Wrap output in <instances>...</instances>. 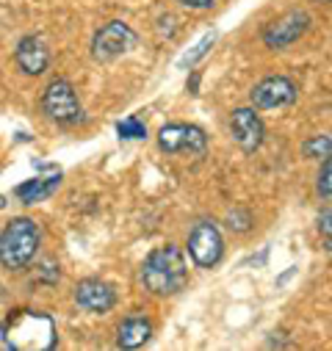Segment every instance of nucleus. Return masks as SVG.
<instances>
[{"label":"nucleus","mask_w":332,"mask_h":351,"mask_svg":"<svg viewBox=\"0 0 332 351\" xmlns=\"http://www.w3.org/2000/svg\"><path fill=\"white\" fill-rule=\"evenodd\" d=\"M296 100H299V89L285 75H269V77L258 80L252 86V92H249V106L255 111L285 108V106H294Z\"/></svg>","instance_id":"8"},{"label":"nucleus","mask_w":332,"mask_h":351,"mask_svg":"<svg viewBox=\"0 0 332 351\" xmlns=\"http://www.w3.org/2000/svg\"><path fill=\"white\" fill-rule=\"evenodd\" d=\"M186 246H189V257L197 269H216L224 257V238L213 219L194 221Z\"/></svg>","instance_id":"6"},{"label":"nucleus","mask_w":332,"mask_h":351,"mask_svg":"<svg viewBox=\"0 0 332 351\" xmlns=\"http://www.w3.org/2000/svg\"><path fill=\"white\" fill-rule=\"evenodd\" d=\"M213 42H216V31L205 34V36H202V39L194 45V50H191L189 56H183V58H180V66H194V64H197V61H200V58H202V56H205V53L213 47Z\"/></svg>","instance_id":"19"},{"label":"nucleus","mask_w":332,"mask_h":351,"mask_svg":"<svg viewBox=\"0 0 332 351\" xmlns=\"http://www.w3.org/2000/svg\"><path fill=\"white\" fill-rule=\"evenodd\" d=\"M136 45H139V34L128 23L111 20V23H106V25H100L95 31L89 50H92V58L97 64H111V61L133 53Z\"/></svg>","instance_id":"5"},{"label":"nucleus","mask_w":332,"mask_h":351,"mask_svg":"<svg viewBox=\"0 0 332 351\" xmlns=\"http://www.w3.org/2000/svg\"><path fill=\"white\" fill-rule=\"evenodd\" d=\"M58 186H61V171H53L50 178H34V180H25L23 186L14 189V197H17L23 205H36V202L53 197Z\"/></svg>","instance_id":"14"},{"label":"nucleus","mask_w":332,"mask_h":351,"mask_svg":"<svg viewBox=\"0 0 332 351\" xmlns=\"http://www.w3.org/2000/svg\"><path fill=\"white\" fill-rule=\"evenodd\" d=\"M42 114L61 125V128H75L80 125L83 119V106L78 100V92H75V86L67 80V77H53L47 86H45V92H42Z\"/></svg>","instance_id":"4"},{"label":"nucleus","mask_w":332,"mask_h":351,"mask_svg":"<svg viewBox=\"0 0 332 351\" xmlns=\"http://www.w3.org/2000/svg\"><path fill=\"white\" fill-rule=\"evenodd\" d=\"M180 6H186V9H211L216 0H178Z\"/></svg>","instance_id":"21"},{"label":"nucleus","mask_w":332,"mask_h":351,"mask_svg":"<svg viewBox=\"0 0 332 351\" xmlns=\"http://www.w3.org/2000/svg\"><path fill=\"white\" fill-rule=\"evenodd\" d=\"M316 191L324 199H332V155L321 158V169L316 174Z\"/></svg>","instance_id":"16"},{"label":"nucleus","mask_w":332,"mask_h":351,"mask_svg":"<svg viewBox=\"0 0 332 351\" xmlns=\"http://www.w3.org/2000/svg\"><path fill=\"white\" fill-rule=\"evenodd\" d=\"M141 285L152 296H175L189 285V263L180 246L175 243H163L155 246L144 263H141Z\"/></svg>","instance_id":"1"},{"label":"nucleus","mask_w":332,"mask_h":351,"mask_svg":"<svg viewBox=\"0 0 332 351\" xmlns=\"http://www.w3.org/2000/svg\"><path fill=\"white\" fill-rule=\"evenodd\" d=\"M72 299L80 310L86 313H95V315H106L117 307V291L106 282V280H97V277H86L80 280L72 291Z\"/></svg>","instance_id":"10"},{"label":"nucleus","mask_w":332,"mask_h":351,"mask_svg":"<svg viewBox=\"0 0 332 351\" xmlns=\"http://www.w3.org/2000/svg\"><path fill=\"white\" fill-rule=\"evenodd\" d=\"M39 246H42V227L28 216L12 219L0 232V266L14 274L25 271L39 254Z\"/></svg>","instance_id":"3"},{"label":"nucleus","mask_w":332,"mask_h":351,"mask_svg":"<svg viewBox=\"0 0 332 351\" xmlns=\"http://www.w3.org/2000/svg\"><path fill=\"white\" fill-rule=\"evenodd\" d=\"M316 227H318V232L327 238V235H332V202L327 205V208H321V213H318V219H316Z\"/></svg>","instance_id":"20"},{"label":"nucleus","mask_w":332,"mask_h":351,"mask_svg":"<svg viewBox=\"0 0 332 351\" xmlns=\"http://www.w3.org/2000/svg\"><path fill=\"white\" fill-rule=\"evenodd\" d=\"M14 64H17V69L23 75L39 77V75H45L50 69V50H47V45L39 36L28 34L14 47Z\"/></svg>","instance_id":"12"},{"label":"nucleus","mask_w":332,"mask_h":351,"mask_svg":"<svg viewBox=\"0 0 332 351\" xmlns=\"http://www.w3.org/2000/svg\"><path fill=\"white\" fill-rule=\"evenodd\" d=\"M224 224H227V230H233V232H246L255 221H252V213H249L246 208H233V210H227Z\"/></svg>","instance_id":"17"},{"label":"nucleus","mask_w":332,"mask_h":351,"mask_svg":"<svg viewBox=\"0 0 332 351\" xmlns=\"http://www.w3.org/2000/svg\"><path fill=\"white\" fill-rule=\"evenodd\" d=\"M6 208V197H0V210H3Z\"/></svg>","instance_id":"23"},{"label":"nucleus","mask_w":332,"mask_h":351,"mask_svg":"<svg viewBox=\"0 0 332 351\" xmlns=\"http://www.w3.org/2000/svg\"><path fill=\"white\" fill-rule=\"evenodd\" d=\"M230 136L244 152H258L266 141V125L252 106H241L230 114Z\"/></svg>","instance_id":"9"},{"label":"nucleus","mask_w":332,"mask_h":351,"mask_svg":"<svg viewBox=\"0 0 332 351\" xmlns=\"http://www.w3.org/2000/svg\"><path fill=\"white\" fill-rule=\"evenodd\" d=\"M158 147L166 155H202L208 149V133L191 122H169L158 130Z\"/></svg>","instance_id":"7"},{"label":"nucleus","mask_w":332,"mask_h":351,"mask_svg":"<svg viewBox=\"0 0 332 351\" xmlns=\"http://www.w3.org/2000/svg\"><path fill=\"white\" fill-rule=\"evenodd\" d=\"M0 337L6 348L20 351H45L58 343L56 321L39 310H17L14 315H9L0 329Z\"/></svg>","instance_id":"2"},{"label":"nucleus","mask_w":332,"mask_h":351,"mask_svg":"<svg viewBox=\"0 0 332 351\" xmlns=\"http://www.w3.org/2000/svg\"><path fill=\"white\" fill-rule=\"evenodd\" d=\"M324 249H327V252H332V235H327V238H324Z\"/></svg>","instance_id":"22"},{"label":"nucleus","mask_w":332,"mask_h":351,"mask_svg":"<svg viewBox=\"0 0 332 351\" xmlns=\"http://www.w3.org/2000/svg\"><path fill=\"white\" fill-rule=\"evenodd\" d=\"M310 28V14L302 12V9H294L288 14H283L280 20H274L266 31H263V42L272 47V50H285L291 47L294 42H299Z\"/></svg>","instance_id":"11"},{"label":"nucleus","mask_w":332,"mask_h":351,"mask_svg":"<svg viewBox=\"0 0 332 351\" xmlns=\"http://www.w3.org/2000/svg\"><path fill=\"white\" fill-rule=\"evenodd\" d=\"M302 152H305V158H327V155H332V138L329 136H313L302 144Z\"/></svg>","instance_id":"18"},{"label":"nucleus","mask_w":332,"mask_h":351,"mask_svg":"<svg viewBox=\"0 0 332 351\" xmlns=\"http://www.w3.org/2000/svg\"><path fill=\"white\" fill-rule=\"evenodd\" d=\"M117 133L125 141H139V138H147V125L139 117H128V119L117 122Z\"/></svg>","instance_id":"15"},{"label":"nucleus","mask_w":332,"mask_h":351,"mask_svg":"<svg viewBox=\"0 0 332 351\" xmlns=\"http://www.w3.org/2000/svg\"><path fill=\"white\" fill-rule=\"evenodd\" d=\"M152 337V321L141 313H133L128 318H122V324L117 326V346L119 348H139Z\"/></svg>","instance_id":"13"}]
</instances>
